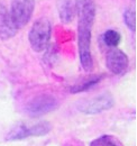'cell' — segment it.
<instances>
[{"label": "cell", "mask_w": 137, "mask_h": 146, "mask_svg": "<svg viewBox=\"0 0 137 146\" xmlns=\"http://www.w3.org/2000/svg\"><path fill=\"white\" fill-rule=\"evenodd\" d=\"M75 9L78 10V45L80 62L84 71L90 72L93 66L92 55L90 51L91 31L96 16V7L93 0H76Z\"/></svg>", "instance_id": "1"}, {"label": "cell", "mask_w": 137, "mask_h": 146, "mask_svg": "<svg viewBox=\"0 0 137 146\" xmlns=\"http://www.w3.org/2000/svg\"><path fill=\"white\" fill-rule=\"evenodd\" d=\"M51 38V23L47 18H39L33 24L31 32L28 34V39L31 46L36 52L44 51Z\"/></svg>", "instance_id": "2"}, {"label": "cell", "mask_w": 137, "mask_h": 146, "mask_svg": "<svg viewBox=\"0 0 137 146\" xmlns=\"http://www.w3.org/2000/svg\"><path fill=\"white\" fill-rule=\"evenodd\" d=\"M35 8V0H11L10 17L17 29L25 27L32 18Z\"/></svg>", "instance_id": "3"}, {"label": "cell", "mask_w": 137, "mask_h": 146, "mask_svg": "<svg viewBox=\"0 0 137 146\" xmlns=\"http://www.w3.org/2000/svg\"><path fill=\"white\" fill-rule=\"evenodd\" d=\"M59 107V101L49 94L37 96L32 99L25 107V111L31 117H38L49 113Z\"/></svg>", "instance_id": "4"}, {"label": "cell", "mask_w": 137, "mask_h": 146, "mask_svg": "<svg viewBox=\"0 0 137 146\" xmlns=\"http://www.w3.org/2000/svg\"><path fill=\"white\" fill-rule=\"evenodd\" d=\"M114 98L109 93H103L100 96L82 100L78 104V109L83 113L88 115H94L102 112L104 110H108L114 107Z\"/></svg>", "instance_id": "5"}, {"label": "cell", "mask_w": 137, "mask_h": 146, "mask_svg": "<svg viewBox=\"0 0 137 146\" xmlns=\"http://www.w3.org/2000/svg\"><path fill=\"white\" fill-rule=\"evenodd\" d=\"M51 124L47 121L35 124L32 127H27L26 125L20 124L10 130V133L8 134L6 139L7 141H18V139H24V138L32 137V136H44V135L49 134L51 131Z\"/></svg>", "instance_id": "6"}, {"label": "cell", "mask_w": 137, "mask_h": 146, "mask_svg": "<svg viewBox=\"0 0 137 146\" xmlns=\"http://www.w3.org/2000/svg\"><path fill=\"white\" fill-rule=\"evenodd\" d=\"M106 64L110 72L120 75L127 70L128 57L119 48H111L106 55Z\"/></svg>", "instance_id": "7"}, {"label": "cell", "mask_w": 137, "mask_h": 146, "mask_svg": "<svg viewBox=\"0 0 137 146\" xmlns=\"http://www.w3.org/2000/svg\"><path fill=\"white\" fill-rule=\"evenodd\" d=\"M17 27L15 26L7 8L0 3V39L6 40L14 37L17 33Z\"/></svg>", "instance_id": "8"}, {"label": "cell", "mask_w": 137, "mask_h": 146, "mask_svg": "<svg viewBox=\"0 0 137 146\" xmlns=\"http://www.w3.org/2000/svg\"><path fill=\"white\" fill-rule=\"evenodd\" d=\"M59 9H60V16H61V19L63 20V23H70L73 19L74 7H73V3L70 0L61 1L60 6H59Z\"/></svg>", "instance_id": "9"}, {"label": "cell", "mask_w": 137, "mask_h": 146, "mask_svg": "<svg viewBox=\"0 0 137 146\" xmlns=\"http://www.w3.org/2000/svg\"><path fill=\"white\" fill-rule=\"evenodd\" d=\"M120 39H121L120 34L117 31H114V29L107 31V32L104 33V35H103V40H104V43H106L108 46H110V47H116L120 43Z\"/></svg>", "instance_id": "10"}, {"label": "cell", "mask_w": 137, "mask_h": 146, "mask_svg": "<svg viewBox=\"0 0 137 146\" xmlns=\"http://www.w3.org/2000/svg\"><path fill=\"white\" fill-rule=\"evenodd\" d=\"M90 146H119V143L112 136L103 135L101 137L94 139Z\"/></svg>", "instance_id": "11"}, {"label": "cell", "mask_w": 137, "mask_h": 146, "mask_svg": "<svg viewBox=\"0 0 137 146\" xmlns=\"http://www.w3.org/2000/svg\"><path fill=\"white\" fill-rule=\"evenodd\" d=\"M124 19H125V23L127 25V27L135 32L136 31V13L134 9H127L124 14Z\"/></svg>", "instance_id": "12"}, {"label": "cell", "mask_w": 137, "mask_h": 146, "mask_svg": "<svg viewBox=\"0 0 137 146\" xmlns=\"http://www.w3.org/2000/svg\"><path fill=\"white\" fill-rule=\"evenodd\" d=\"M100 80H101V76H100V75H99V76H94V78L90 79L89 81H86L84 83H81V84H78L76 87H73V88L71 89V92L75 93V92H81V91H84V90H88V89H90L91 87H93L96 83H98Z\"/></svg>", "instance_id": "13"}, {"label": "cell", "mask_w": 137, "mask_h": 146, "mask_svg": "<svg viewBox=\"0 0 137 146\" xmlns=\"http://www.w3.org/2000/svg\"><path fill=\"white\" fill-rule=\"evenodd\" d=\"M68 146H76V145H74V144H71V145H70V144H68Z\"/></svg>", "instance_id": "14"}]
</instances>
